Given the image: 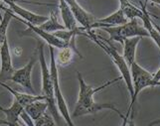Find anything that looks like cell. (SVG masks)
Returning a JSON list of instances; mask_svg holds the SVG:
<instances>
[{
    "label": "cell",
    "mask_w": 160,
    "mask_h": 126,
    "mask_svg": "<svg viewBox=\"0 0 160 126\" xmlns=\"http://www.w3.org/2000/svg\"><path fill=\"white\" fill-rule=\"evenodd\" d=\"M24 109L29 114V116L33 119V121H35V120L40 118L48 110V103L45 99H39L33 101L30 104L25 106Z\"/></svg>",
    "instance_id": "cell-17"
},
{
    "label": "cell",
    "mask_w": 160,
    "mask_h": 126,
    "mask_svg": "<svg viewBox=\"0 0 160 126\" xmlns=\"http://www.w3.org/2000/svg\"><path fill=\"white\" fill-rule=\"evenodd\" d=\"M87 34H88L87 37H89L91 40H92L96 44H98V45L100 46L102 50L110 57V59L112 60V62L115 64V65H117L118 70L120 72L121 79L124 80L126 86H128L129 94L131 96L132 94H133V85H132L130 68L128 65V63L125 62L123 56H121V55L117 51V49L112 45V43H110L109 41L104 40L102 37L97 35L92 30L87 31Z\"/></svg>",
    "instance_id": "cell-3"
},
{
    "label": "cell",
    "mask_w": 160,
    "mask_h": 126,
    "mask_svg": "<svg viewBox=\"0 0 160 126\" xmlns=\"http://www.w3.org/2000/svg\"><path fill=\"white\" fill-rule=\"evenodd\" d=\"M56 124V121L54 120L53 115L50 113H47V111L43 114V115L38 118L37 120L34 121V125L35 126H49V125H55Z\"/></svg>",
    "instance_id": "cell-21"
},
{
    "label": "cell",
    "mask_w": 160,
    "mask_h": 126,
    "mask_svg": "<svg viewBox=\"0 0 160 126\" xmlns=\"http://www.w3.org/2000/svg\"><path fill=\"white\" fill-rule=\"evenodd\" d=\"M141 10L143 12L142 17L140 18L143 22V25H144V28L146 29V31L149 34V37L152 38V40L155 42V44L158 46L159 50H160V33L159 31L155 28V26L153 25V21L151 20L149 14H148L145 4H143L141 2Z\"/></svg>",
    "instance_id": "cell-16"
},
{
    "label": "cell",
    "mask_w": 160,
    "mask_h": 126,
    "mask_svg": "<svg viewBox=\"0 0 160 126\" xmlns=\"http://www.w3.org/2000/svg\"><path fill=\"white\" fill-rule=\"evenodd\" d=\"M5 7H6V6H5L4 4H2V3H1V1H0V10H1V9L3 10V9H4ZM0 15H1V14H0Z\"/></svg>",
    "instance_id": "cell-29"
},
{
    "label": "cell",
    "mask_w": 160,
    "mask_h": 126,
    "mask_svg": "<svg viewBox=\"0 0 160 126\" xmlns=\"http://www.w3.org/2000/svg\"><path fill=\"white\" fill-rule=\"evenodd\" d=\"M3 10L5 11V14L3 17H0V46L7 39V29L11 19L13 18L12 11L9 9V7H5Z\"/></svg>",
    "instance_id": "cell-20"
},
{
    "label": "cell",
    "mask_w": 160,
    "mask_h": 126,
    "mask_svg": "<svg viewBox=\"0 0 160 126\" xmlns=\"http://www.w3.org/2000/svg\"><path fill=\"white\" fill-rule=\"evenodd\" d=\"M149 1H151V2H154V3H156V4H158L159 6H160V0H149Z\"/></svg>",
    "instance_id": "cell-27"
},
{
    "label": "cell",
    "mask_w": 160,
    "mask_h": 126,
    "mask_svg": "<svg viewBox=\"0 0 160 126\" xmlns=\"http://www.w3.org/2000/svg\"><path fill=\"white\" fill-rule=\"evenodd\" d=\"M1 1H2V0H1Z\"/></svg>",
    "instance_id": "cell-31"
},
{
    "label": "cell",
    "mask_w": 160,
    "mask_h": 126,
    "mask_svg": "<svg viewBox=\"0 0 160 126\" xmlns=\"http://www.w3.org/2000/svg\"><path fill=\"white\" fill-rule=\"evenodd\" d=\"M153 25L155 26V28H156V29L159 31V33H160V26H159V25H157L156 23H154V22H153Z\"/></svg>",
    "instance_id": "cell-28"
},
{
    "label": "cell",
    "mask_w": 160,
    "mask_h": 126,
    "mask_svg": "<svg viewBox=\"0 0 160 126\" xmlns=\"http://www.w3.org/2000/svg\"><path fill=\"white\" fill-rule=\"evenodd\" d=\"M74 53H76L79 57L82 58L81 54L79 53V51L77 50L76 47H75V39L72 41L70 46L63 48V49H60V52L58 53V56L56 59L57 63L60 64L61 65H63V67L69 65L72 61V59H73Z\"/></svg>",
    "instance_id": "cell-18"
},
{
    "label": "cell",
    "mask_w": 160,
    "mask_h": 126,
    "mask_svg": "<svg viewBox=\"0 0 160 126\" xmlns=\"http://www.w3.org/2000/svg\"><path fill=\"white\" fill-rule=\"evenodd\" d=\"M12 15H13V18H16L17 20L21 21V22H23V23L28 27V28L33 32V33H35L36 35H38L39 37H41L43 40H45L49 45L54 47V48H57V49H63V48H66V47H68L71 45V43H67V42H65L63 40H61L60 38H58L57 36H55L53 33H49V32H46V31H44L42 29H40L39 27L36 26V25H33L31 24L30 22L28 21H26L24 19H22L20 17H18L17 15L14 14L12 12ZM74 40V39H73ZM72 40V41H73Z\"/></svg>",
    "instance_id": "cell-8"
},
{
    "label": "cell",
    "mask_w": 160,
    "mask_h": 126,
    "mask_svg": "<svg viewBox=\"0 0 160 126\" xmlns=\"http://www.w3.org/2000/svg\"><path fill=\"white\" fill-rule=\"evenodd\" d=\"M59 8L60 13L64 21V26L67 30L73 31L76 35H84L88 36L86 29L81 25L79 26V22L77 21L74 13L72 12L69 5L66 3L64 0H59Z\"/></svg>",
    "instance_id": "cell-7"
},
{
    "label": "cell",
    "mask_w": 160,
    "mask_h": 126,
    "mask_svg": "<svg viewBox=\"0 0 160 126\" xmlns=\"http://www.w3.org/2000/svg\"><path fill=\"white\" fill-rule=\"evenodd\" d=\"M0 110L5 114V116H6L5 119L10 123V125L15 126L18 124V120L20 119L21 113L24 110V106L16 99H14L10 107L5 108L0 106Z\"/></svg>",
    "instance_id": "cell-14"
},
{
    "label": "cell",
    "mask_w": 160,
    "mask_h": 126,
    "mask_svg": "<svg viewBox=\"0 0 160 126\" xmlns=\"http://www.w3.org/2000/svg\"><path fill=\"white\" fill-rule=\"evenodd\" d=\"M109 35L110 41L119 42L123 44V41L132 37H149V34L144 27L138 24L137 19L128 20V23L114 27H104L102 28Z\"/></svg>",
    "instance_id": "cell-5"
},
{
    "label": "cell",
    "mask_w": 160,
    "mask_h": 126,
    "mask_svg": "<svg viewBox=\"0 0 160 126\" xmlns=\"http://www.w3.org/2000/svg\"><path fill=\"white\" fill-rule=\"evenodd\" d=\"M3 85H4L3 81H0V86H3Z\"/></svg>",
    "instance_id": "cell-30"
},
{
    "label": "cell",
    "mask_w": 160,
    "mask_h": 126,
    "mask_svg": "<svg viewBox=\"0 0 160 126\" xmlns=\"http://www.w3.org/2000/svg\"><path fill=\"white\" fill-rule=\"evenodd\" d=\"M77 76H78V80H79L80 91H79V97H78V100H77L75 110L73 112L74 118L88 115V114H95L98 111L103 110V109H109V110L114 111L118 116H120V118H122L124 121L125 116L120 112V110H118L113 103H109V102L98 103V102H96L95 99H93V95H95L97 92H98L100 90L106 89V87L112 85L115 83H118L119 80H121V76L115 78L112 80H108L107 83H104L97 87H92V85H88L85 81V80L82 79L80 72H77Z\"/></svg>",
    "instance_id": "cell-1"
},
{
    "label": "cell",
    "mask_w": 160,
    "mask_h": 126,
    "mask_svg": "<svg viewBox=\"0 0 160 126\" xmlns=\"http://www.w3.org/2000/svg\"><path fill=\"white\" fill-rule=\"evenodd\" d=\"M153 78H154V80H155L156 81H160V69L157 70V72L153 75Z\"/></svg>",
    "instance_id": "cell-24"
},
{
    "label": "cell",
    "mask_w": 160,
    "mask_h": 126,
    "mask_svg": "<svg viewBox=\"0 0 160 126\" xmlns=\"http://www.w3.org/2000/svg\"><path fill=\"white\" fill-rule=\"evenodd\" d=\"M119 2H120V8H123L131 4V2H129V0H119Z\"/></svg>",
    "instance_id": "cell-23"
},
{
    "label": "cell",
    "mask_w": 160,
    "mask_h": 126,
    "mask_svg": "<svg viewBox=\"0 0 160 126\" xmlns=\"http://www.w3.org/2000/svg\"><path fill=\"white\" fill-rule=\"evenodd\" d=\"M20 118L23 120V122L26 125H29V126H33V125H34V121H33V119L29 116V114L25 111V109H24L23 111H22L21 115H20Z\"/></svg>",
    "instance_id": "cell-22"
},
{
    "label": "cell",
    "mask_w": 160,
    "mask_h": 126,
    "mask_svg": "<svg viewBox=\"0 0 160 126\" xmlns=\"http://www.w3.org/2000/svg\"><path fill=\"white\" fill-rule=\"evenodd\" d=\"M40 29L46 31V32H49V33H54L56 31H60V30H64L66 29L65 26L62 25L58 21L57 19V16H56V13L54 12V11H51L50 12V15L48 16V19L42 23L41 25L38 26Z\"/></svg>",
    "instance_id": "cell-19"
},
{
    "label": "cell",
    "mask_w": 160,
    "mask_h": 126,
    "mask_svg": "<svg viewBox=\"0 0 160 126\" xmlns=\"http://www.w3.org/2000/svg\"><path fill=\"white\" fill-rule=\"evenodd\" d=\"M64 1L69 5V7L71 8L72 12L74 13L77 21L79 22V24L82 27H84L86 29V32L92 30V25L97 21V18L95 16L82 8L77 0H64Z\"/></svg>",
    "instance_id": "cell-9"
},
{
    "label": "cell",
    "mask_w": 160,
    "mask_h": 126,
    "mask_svg": "<svg viewBox=\"0 0 160 126\" xmlns=\"http://www.w3.org/2000/svg\"><path fill=\"white\" fill-rule=\"evenodd\" d=\"M0 60H1V67H0V81L8 80L11 79L14 68L11 59V53L9 48V43L6 39L4 43L0 46Z\"/></svg>",
    "instance_id": "cell-11"
},
{
    "label": "cell",
    "mask_w": 160,
    "mask_h": 126,
    "mask_svg": "<svg viewBox=\"0 0 160 126\" xmlns=\"http://www.w3.org/2000/svg\"><path fill=\"white\" fill-rule=\"evenodd\" d=\"M34 64H35V59L32 58L28 62V64L25 65L23 68L14 70L10 80H12L15 84L20 85L21 86H23L24 89H27L31 92H34V89H33L32 81H31V74H32L33 67H34Z\"/></svg>",
    "instance_id": "cell-12"
},
{
    "label": "cell",
    "mask_w": 160,
    "mask_h": 126,
    "mask_svg": "<svg viewBox=\"0 0 160 126\" xmlns=\"http://www.w3.org/2000/svg\"><path fill=\"white\" fill-rule=\"evenodd\" d=\"M38 51H39V59L42 70V94L46 98L49 112L53 115L56 122L58 124H61L60 113L56 103V98H55L52 76L50 73V69L48 68V65L46 62L45 53H44V45L41 42H38Z\"/></svg>",
    "instance_id": "cell-4"
},
{
    "label": "cell",
    "mask_w": 160,
    "mask_h": 126,
    "mask_svg": "<svg viewBox=\"0 0 160 126\" xmlns=\"http://www.w3.org/2000/svg\"><path fill=\"white\" fill-rule=\"evenodd\" d=\"M157 124H160V119H156L149 123V125H157Z\"/></svg>",
    "instance_id": "cell-26"
},
{
    "label": "cell",
    "mask_w": 160,
    "mask_h": 126,
    "mask_svg": "<svg viewBox=\"0 0 160 126\" xmlns=\"http://www.w3.org/2000/svg\"><path fill=\"white\" fill-rule=\"evenodd\" d=\"M141 40V37H132L128 38L123 41V58L128 65H130L135 61V53H136V47Z\"/></svg>",
    "instance_id": "cell-15"
},
{
    "label": "cell",
    "mask_w": 160,
    "mask_h": 126,
    "mask_svg": "<svg viewBox=\"0 0 160 126\" xmlns=\"http://www.w3.org/2000/svg\"><path fill=\"white\" fill-rule=\"evenodd\" d=\"M0 125H10L6 119H0Z\"/></svg>",
    "instance_id": "cell-25"
},
{
    "label": "cell",
    "mask_w": 160,
    "mask_h": 126,
    "mask_svg": "<svg viewBox=\"0 0 160 126\" xmlns=\"http://www.w3.org/2000/svg\"><path fill=\"white\" fill-rule=\"evenodd\" d=\"M49 50H50V73H51L52 80H53L54 92H55V98H56L57 106L59 109V112L62 114V116L64 117L66 123L70 126H73L74 125L73 120H72V117L69 112V108L67 106L65 97H64V95L62 94V90H61V87H60L59 73H58V68H57L56 57H55L54 47L50 46L49 47Z\"/></svg>",
    "instance_id": "cell-6"
},
{
    "label": "cell",
    "mask_w": 160,
    "mask_h": 126,
    "mask_svg": "<svg viewBox=\"0 0 160 126\" xmlns=\"http://www.w3.org/2000/svg\"><path fill=\"white\" fill-rule=\"evenodd\" d=\"M2 2H4L5 4H6L9 7V9L12 11L14 14L17 15L18 17L30 22V23L33 25L39 26L48 19V16L33 13V12H31V11L21 7L20 5H18L17 3H16V0H2Z\"/></svg>",
    "instance_id": "cell-10"
},
{
    "label": "cell",
    "mask_w": 160,
    "mask_h": 126,
    "mask_svg": "<svg viewBox=\"0 0 160 126\" xmlns=\"http://www.w3.org/2000/svg\"><path fill=\"white\" fill-rule=\"evenodd\" d=\"M130 74L132 79V85H133V94L130 96V105L128 107V114L125 116V120L123 121V125L128 123V116H130V119H133L135 102L140 92L146 87L160 86V81H156L154 80L153 75H151L148 70L139 65L136 63V61H134L130 65Z\"/></svg>",
    "instance_id": "cell-2"
},
{
    "label": "cell",
    "mask_w": 160,
    "mask_h": 126,
    "mask_svg": "<svg viewBox=\"0 0 160 126\" xmlns=\"http://www.w3.org/2000/svg\"><path fill=\"white\" fill-rule=\"evenodd\" d=\"M128 19L126 18V16L122 9L119 8L118 10L115 11L114 13L108 15L106 18L97 19L96 23L92 25V29L96 28H104V27H114L119 26L128 23Z\"/></svg>",
    "instance_id": "cell-13"
}]
</instances>
